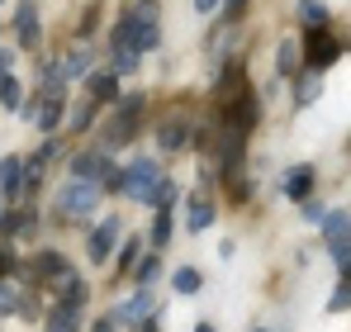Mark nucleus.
<instances>
[{
	"instance_id": "obj_22",
	"label": "nucleus",
	"mask_w": 351,
	"mask_h": 332,
	"mask_svg": "<svg viewBox=\"0 0 351 332\" xmlns=\"http://www.w3.org/2000/svg\"><path fill=\"white\" fill-rule=\"evenodd\" d=\"M237 95H242V67H228L223 81H219V105H228V100H237Z\"/></svg>"
},
{
	"instance_id": "obj_15",
	"label": "nucleus",
	"mask_w": 351,
	"mask_h": 332,
	"mask_svg": "<svg viewBox=\"0 0 351 332\" xmlns=\"http://www.w3.org/2000/svg\"><path fill=\"white\" fill-rule=\"evenodd\" d=\"M14 29H19V43H24V48H38V10H34V5H19Z\"/></svg>"
},
{
	"instance_id": "obj_6",
	"label": "nucleus",
	"mask_w": 351,
	"mask_h": 332,
	"mask_svg": "<svg viewBox=\"0 0 351 332\" xmlns=\"http://www.w3.org/2000/svg\"><path fill=\"white\" fill-rule=\"evenodd\" d=\"M110 171H114V166H110V152H105V147H90V152H81V157L71 162V180H90V185H100Z\"/></svg>"
},
{
	"instance_id": "obj_24",
	"label": "nucleus",
	"mask_w": 351,
	"mask_h": 332,
	"mask_svg": "<svg viewBox=\"0 0 351 332\" xmlns=\"http://www.w3.org/2000/svg\"><path fill=\"white\" fill-rule=\"evenodd\" d=\"M171 200H176V185L167 180V176H162V180L152 185V195H147V204H152V209H171Z\"/></svg>"
},
{
	"instance_id": "obj_21",
	"label": "nucleus",
	"mask_w": 351,
	"mask_h": 332,
	"mask_svg": "<svg viewBox=\"0 0 351 332\" xmlns=\"http://www.w3.org/2000/svg\"><path fill=\"white\" fill-rule=\"evenodd\" d=\"M318 91H323L318 71H304V76H299V86H294V100H299V105H313V100H318Z\"/></svg>"
},
{
	"instance_id": "obj_11",
	"label": "nucleus",
	"mask_w": 351,
	"mask_h": 332,
	"mask_svg": "<svg viewBox=\"0 0 351 332\" xmlns=\"http://www.w3.org/2000/svg\"><path fill=\"white\" fill-rule=\"evenodd\" d=\"M34 276L38 280H66L71 276V266H66V257H62V252H38V261H34Z\"/></svg>"
},
{
	"instance_id": "obj_25",
	"label": "nucleus",
	"mask_w": 351,
	"mask_h": 332,
	"mask_svg": "<svg viewBox=\"0 0 351 332\" xmlns=\"http://www.w3.org/2000/svg\"><path fill=\"white\" fill-rule=\"evenodd\" d=\"M133 276H138V289H147L152 280L162 276V257H157V252H152V257H143V266H138Z\"/></svg>"
},
{
	"instance_id": "obj_26",
	"label": "nucleus",
	"mask_w": 351,
	"mask_h": 332,
	"mask_svg": "<svg viewBox=\"0 0 351 332\" xmlns=\"http://www.w3.org/2000/svg\"><path fill=\"white\" fill-rule=\"evenodd\" d=\"M171 285H176V294H195V289H199V271H195V266H180L171 276Z\"/></svg>"
},
{
	"instance_id": "obj_2",
	"label": "nucleus",
	"mask_w": 351,
	"mask_h": 332,
	"mask_svg": "<svg viewBox=\"0 0 351 332\" xmlns=\"http://www.w3.org/2000/svg\"><path fill=\"white\" fill-rule=\"evenodd\" d=\"M114 105H119L114 119H110V123H105V133H100L105 152H114V147H123V143L133 138V128H138V114H143V95H119Z\"/></svg>"
},
{
	"instance_id": "obj_27",
	"label": "nucleus",
	"mask_w": 351,
	"mask_h": 332,
	"mask_svg": "<svg viewBox=\"0 0 351 332\" xmlns=\"http://www.w3.org/2000/svg\"><path fill=\"white\" fill-rule=\"evenodd\" d=\"M138 62H143V57L133 53V48H114V76H128V71H138Z\"/></svg>"
},
{
	"instance_id": "obj_23",
	"label": "nucleus",
	"mask_w": 351,
	"mask_h": 332,
	"mask_svg": "<svg viewBox=\"0 0 351 332\" xmlns=\"http://www.w3.org/2000/svg\"><path fill=\"white\" fill-rule=\"evenodd\" d=\"M0 105L14 110V114H19V105H24V86H19L14 76H0Z\"/></svg>"
},
{
	"instance_id": "obj_10",
	"label": "nucleus",
	"mask_w": 351,
	"mask_h": 332,
	"mask_svg": "<svg viewBox=\"0 0 351 332\" xmlns=\"http://www.w3.org/2000/svg\"><path fill=\"white\" fill-rule=\"evenodd\" d=\"M86 91H90V105L119 100V76L114 71H90V76H86Z\"/></svg>"
},
{
	"instance_id": "obj_39",
	"label": "nucleus",
	"mask_w": 351,
	"mask_h": 332,
	"mask_svg": "<svg viewBox=\"0 0 351 332\" xmlns=\"http://www.w3.org/2000/svg\"><path fill=\"white\" fill-rule=\"evenodd\" d=\"M195 332H219V328L214 323H195Z\"/></svg>"
},
{
	"instance_id": "obj_13",
	"label": "nucleus",
	"mask_w": 351,
	"mask_h": 332,
	"mask_svg": "<svg viewBox=\"0 0 351 332\" xmlns=\"http://www.w3.org/2000/svg\"><path fill=\"white\" fill-rule=\"evenodd\" d=\"M285 195H290L294 204H304L313 195V166H294L290 176H285Z\"/></svg>"
},
{
	"instance_id": "obj_29",
	"label": "nucleus",
	"mask_w": 351,
	"mask_h": 332,
	"mask_svg": "<svg viewBox=\"0 0 351 332\" xmlns=\"http://www.w3.org/2000/svg\"><path fill=\"white\" fill-rule=\"evenodd\" d=\"M152 242L167 247L171 242V209H157V228H152Z\"/></svg>"
},
{
	"instance_id": "obj_38",
	"label": "nucleus",
	"mask_w": 351,
	"mask_h": 332,
	"mask_svg": "<svg viewBox=\"0 0 351 332\" xmlns=\"http://www.w3.org/2000/svg\"><path fill=\"white\" fill-rule=\"evenodd\" d=\"M90 332H114V318H100V323H95Z\"/></svg>"
},
{
	"instance_id": "obj_14",
	"label": "nucleus",
	"mask_w": 351,
	"mask_h": 332,
	"mask_svg": "<svg viewBox=\"0 0 351 332\" xmlns=\"http://www.w3.org/2000/svg\"><path fill=\"white\" fill-rule=\"evenodd\" d=\"M214 223V200L209 195H190V219H185V228L190 233H204Z\"/></svg>"
},
{
	"instance_id": "obj_30",
	"label": "nucleus",
	"mask_w": 351,
	"mask_h": 332,
	"mask_svg": "<svg viewBox=\"0 0 351 332\" xmlns=\"http://www.w3.org/2000/svg\"><path fill=\"white\" fill-rule=\"evenodd\" d=\"M138 252H143V247H138V237H133V242H128V247L119 252V271H128V266H138Z\"/></svg>"
},
{
	"instance_id": "obj_17",
	"label": "nucleus",
	"mask_w": 351,
	"mask_h": 332,
	"mask_svg": "<svg viewBox=\"0 0 351 332\" xmlns=\"http://www.w3.org/2000/svg\"><path fill=\"white\" fill-rule=\"evenodd\" d=\"M299 24L304 29H328V5L323 0H299Z\"/></svg>"
},
{
	"instance_id": "obj_31",
	"label": "nucleus",
	"mask_w": 351,
	"mask_h": 332,
	"mask_svg": "<svg viewBox=\"0 0 351 332\" xmlns=\"http://www.w3.org/2000/svg\"><path fill=\"white\" fill-rule=\"evenodd\" d=\"M347 285H337V289H332V299H328V313H347Z\"/></svg>"
},
{
	"instance_id": "obj_19",
	"label": "nucleus",
	"mask_w": 351,
	"mask_h": 332,
	"mask_svg": "<svg viewBox=\"0 0 351 332\" xmlns=\"http://www.w3.org/2000/svg\"><path fill=\"white\" fill-rule=\"evenodd\" d=\"M34 228V214L29 209H14V214H0V237H19Z\"/></svg>"
},
{
	"instance_id": "obj_16",
	"label": "nucleus",
	"mask_w": 351,
	"mask_h": 332,
	"mask_svg": "<svg viewBox=\"0 0 351 332\" xmlns=\"http://www.w3.org/2000/svg\"><path fill=\"white\" fill-rule=\"evenodd\" d=\"M76 328H81V309L58 299V309H53V318H48V332H76Z\"/></svg>"
},
{
	"instance_id": "obj_32",
	"label": "nucleus",
	"mask_w": 351,
	"mask_h": 332,
	"mask_svg": "<svg viewBox=\"0 0 351 332\" xmlns=\"http://www.w3.org/2000/svg\"><path fill=\"white\" fill-rule=\"evenodd\" d=\"M276 62H280V76H290L294 67H299V57H294V48H290V43L280 48V57H276Z\"/></svg>"
},
{
	"instance_id": "obj_1",
	"label": "nucleus",
	"mask_w": 351,
	"mask_h": 332,
	"mask_svg": "<svg viewBox=\"0 0 351 332\" xmlns=\"http://www.w3.org/2000/svg\"><path fill=\"white\" fill-rule=\"evenodd\" d=\"M100 209V185H90V180H66L58 190V219L71 223V219H86V214H95Z\"/></svg>"
},
{
	"instance_id": "obj_7",
	"label": "nucleus",
	"mask_w": 351,
	"mask_h": 332,
	"mask_svg": "<svg viewBox=\"0 0 351 332\" xmlns=\"http://www.w3.org/2000/svg\"><path fill=\"white\" fill-rule=\"evenodd\" d=\"M128 48L143 57V53H157L162 48V29H157V19H133L128 14Z\"/></svg>"
},
{
	"instance_id": "obj_5",
	"label": "nucleus",
	"mask_w": 351,
	"mask_h": 332,
	"mask_svg": "<svg viewBox=\"0 0 351 332\" xmlns=\"http://www.w3.org/2000/svg\"><path fill=\"white\" fill-rule=\"evenodd\" d=\"M347 228H351V214H347V209H332V214H323V237H328V247H332V261H337V271H347V266H351Z\"/></svg>"
},
{
	"instance_id": "obj_20",
	"label": "nucleus",
	"mask_w": 351,
	"mask_h": 332,
	"mask_svg": "<svg viewBox=\"0 0 351 332\" xmlns=\"http://www.w3.org/2000/svg\"><path fill=\"white\" fill-rule=\"evenodd\" d=\"M157 143H162V152H180L185 147V123H162L157 128Z\"/></svg>"
},
{
	"instance_id": "obj_28",
	"label": "nucleus",
	"mask_w": 351,
	"mask_h": 332,
	"mask_svg": "<svg viewBox=\"0 0 351 332\" xmlns=\"http://www.w3.org/2000/svg\"><path fill=\"white\" fill-rule=\"evenodd\" d=\"M19 299H24V294H19L10 280H0V313H19Z\"/></svg>"
},
{
	"instance_id": "obj_8",
	"label": "nucleus",
	"mask_w": 351,
	"mask_h": 332,
	"mask_svg": "<svg viewBox=\"0 0 351 332\" xmlns=\"http://www.w3.org/2000/svg\"><path fill=\"white\" fill-rule=\"evenodd\" d=\"M119 242V219H105L95 233H90V242H86V252H90V261H110V252H114Z\"/></svg>"
},
{
	"instance_id": "obj_33",
	"label": "nucleus",
	"mask_w": 351,
	"mask_h": 332,
	"mask_svg": "<svg viewBox=\"0 0 351 332\" xmlns=\"http://www.w3.org/2000/svg\"><path fill=\"white\" fill-rule=\"evenodd\" d=\"M90 110H95V105H90V100H86V105H81V110L71 114V128H81V133H86V128H90Z\"/></svg>"
},
{
	"instance_id": "obj_9",
	"label": "nucleus",
	"mask_w": 351,
	"mask_h": 332,
	"mask_svg": "<svg viewBox=\"0 0 351 332\" xmlns=\"http://www.w3.org/2000/svg\"><path fill=\"white\" fill-rule=\"evenodd\" d=\"M152 318V289H138L133 299H123L114 313V323H147Z\"/></svg>"
},
{
	"instance_id": "obj_37",
	"label": "nucleus",
	"mask_w": 351,
	"mask_h": 332,
	"mask_svg": "<svg viewBox=\"0 0 351 332\" xmlns=\"http://www.w3.org/2000/svg\"><path fill=\"white\" fill-rule=\"evenodd\" d=\"M223 10H228V19H237V14H242V10H247V0H228V5H223Z\"/></svg>"
},
{
	"instance_id": "obj_34",
	"label": "nucleus",
	"mask_w": 351,
	"mask_h": 332,
	"mask_svg": "<svg viewBox=\"0 0 351 332\" xmlns=\"http://www.w3.org/2000/svg\"><path fill=\"white\" fill-rule=\"evenodd\" d=\"M100 190H110V195H123V171H110V176H105V185H100Z\"/></svg>"
},
{
	"instance_id": "obj_4",
	"label": "nucleus",
	"mask_w": 351,
	"mask_h": 332,
	"mask_svg": "<svg viewBox=\"0 0 351 332\" xmlns=\"http://www.w3.org/2000/svg\"><path fill=\"white\" fill-rule=\"evenodd\" d=\"M157 180H162V166L152 162V157H138V162L123 171V195L138 200V204H147V195H152Z\"/></svg>"
},
{
	"instance_id": "obj_35",
	"label": "nucleus",
	"mask_w": 351,
	"mask_h": 332,
	"mask_svg": "<svg viewBox=\"0 0 351 332\" xmlns=\"http://www.w3.org/2000/svg\"><path fill=\"white\" fill-rule=\"evenodd\" d=\"M10 271H14V252H10V247H0V280L10 276Z\"/></svg>"
},
{
	"instance_id": "obj_3",
	"label": "nucleus",
	"mask_w": 351,
	"mask_h": 332,
	"mask_svg": "<svg viewBox=\"0 0 351 332\" xmlns=\"http://www.w3.org/2000/svg\"><path fill=\"white\" fill-rule=\"evenodd\" d=\"M337 57H342V43L328 29H308V38H304V67L308 71H328Z\"/></svg>"
},
{
	"instance_id": "obj_18",
	"label": "nucleus",
	"mask_w": 351,
	"mask_h": 332,
	"mask_svg": "<svg viewBox=\"0 0 351 332\" xmlns=\"http://www.w3.org/2000/svg\"><path fill=\"white\" fill-rule=\"evenodd\" d=\"M62 105H66V100H43V95H38V114H34V123H38L43 133H53V128L62 123Z\"/></svg>"
},
{
	"instance_id": "obj_12",
	"label": "nucleus",
	"mask_w": 351,
	"mask_h": 332,
	"mask_svg": "<svg viewBox=\"0 0 351 332\" xmlns=\"http://www.w3.org/2000/svg\"><path fill=\"white\" fill-rule=\"evenodd\" d=\"M90 62H95V43H76V48H71V57L62 62V81L86 76V71H90Z\"/></svg>"
},
{
	"instance_id": "obj_36",
	"label": "nucleus",
	"mask_w": 351,
	"mask_h": 332,
	"mask_svg": "<svg viewBox=\"0 0 351 332\" xmlns=\"http://www.w3.org/2000/svg\"><path fill=\"white\" fill-rule=\"evenodd\" d=\"M219 5H223V0H195V10H199V14H214Z\"/></svg>"
}]
</instances>
